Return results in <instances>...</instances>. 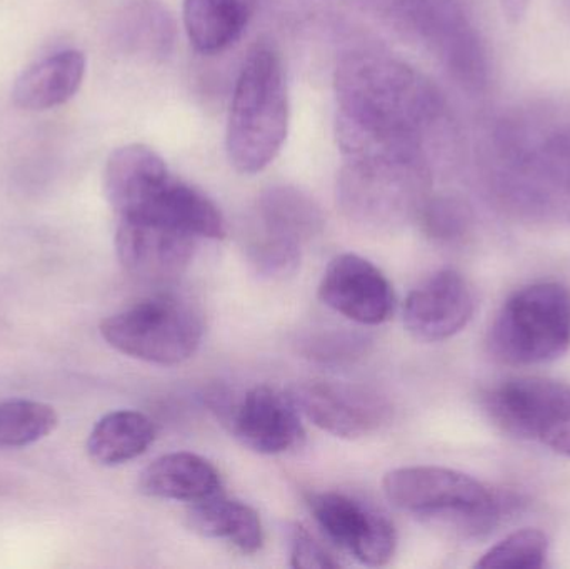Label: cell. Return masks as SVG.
Wrapping results in <instances>:
<instances>
[{
  "label": "cell",
  "mask_w": 570,
  "mask_h": 569,
  "mask_svg": "<svg viewBox=\"0 0 570 569\" xmlns=\"http://www.w3.org/2000/svg\"><path fill=\"white\" fill-rule=\"evenodd\" d=\"M156 440V426L139 411H114L97 421L87 453L102 467H117L142 457Z\"/></svg>",
  "instance_id": "obj_23"
},
{
  "label": "cell",
  "mask_w": 570,
  "mask_h": 569,
  "mask_svg": "<svg viewBox=\"0 0 570 569\" xmlns=\"http://www.w3.org/2000/svg\"><path fill=\"white\" fill-rule=\"evenodd\" d=\"M419 36L469 92H484L489 59L484 42L458 0H405Z\"/></svg>",
  "instance_id": "obj_9"
},
{
  "label": "cell",
  "mask_w": 570,
  "mask_h": 569,
  "mask_svg": "<svg viewBox=\"0 0 570 569\" xmlns=\"http://www.w3.org/2000/svg\"><path fill=\"white\" fill-rule=\"evenodd\" d=\"M291 567L305 569H332L341 567L337 560L301 524L288 531Z\"/></svg>",
  "instance_id": "obj_28"
},
{
  "label": "cell",
  "mask_w": 570,
  "mask_h": 569,
  "mask_svg": "<svg viewBox=\"0 0 570 569\" xmlns=\"http://www.w3.org/2000/svg\"><path fill=\"white\" fill-rule=\"evenodd\" d=\"M308 510L324 537L365 567H384L394 558L397 533L392 521L361 498L322 491L307 498Z\"/></svg>",
  "instance_id": "obj_10"
},
{
  "label": "cell",
  "mask_w": 570,
  "mask_h": 569,
  "mask_svg": "<svg viewBox=\"0 0 570 569\" xmlns=\"http://www.w3.org/2000/svg\"><path fill=\"white\" fill-rule=\"evenodd\" d=\"M475 313V294L458 271L444 269L419 284L404 304V326L415 340L441 343L461 333Z\"/></svg>",
  "instance_id": "obj_15"
},
{
  "label": "cell",
  "mask_w": 570,
  "mask_h": 569,
  "mask_svg": "<svg viewBox=\"0 0 570 569\" xmlns=\"http://www.w3.org/2000/svg\"><path fill=\"white\" fill-rule=\"evenodd\" d=\"M498 363L528 367L552 363L570 350V291L559 283H535L515 291L488 334Z\"/></svg>",
  "instance_id": "obj_6"
},
{
  "label": "cell",
  "mask_w": 570,
  "mask_h": 569,
  "mask_svg": "<svg viewBox=\"0 0 570 569\" xmlns=\"http://www.w3.org/2000/svg\"><path fill=\"white\" fill-rule=\"evenodd\" d=\"M230 433L249 450L267 457L287 453L304 440L301 413L291 394L271 386H254L236 400L217 403Z\"/></svg>",
  "instance_id": "obj_13"
},
{
  "label": "cell",
  "mask_w": 570,
  "mask_h": 569,
  "mask_svg": "<svg viewBox=\"0 0 570 569\" xmlns=\"http://www.w3.org/2000/svg\"><path fill=\"white\" fill-rule=\"evenodd\" d=\"M532 0H501L502 13L511 26H519L528 16Z\"/></svg>",
  "instance_id": "obj_29"
},
{
  "label": "cell",
  "mask_w": 570,
  "mask_h": 569,
  "mask_svg": "<svg viewBox=\"0 0 570 569\" xmlns=\"http://www.w3.org/2000/svg\"><path fill=\"white\" fill-rule=\"evenodd\" d=\"M120 219L164 224L196 239H223L226 236V220L216 204L196 187L174 176L136 213Z\"/></svg>",
  "instance_id": "obj_17"
},
{
  "label": "cell",
  "mask_w": 570,
  "mask_h": 569,
  "mask_svg": "<svg viewBox=\"0 0 570 569\" xmlns=\"http://www.w3.org/2000/svg\"><path fill=\"white\" fill-rule=\"evenodd\" d=\"M257 0H184V27L197 52L213 56L240 39Z\"/></svg>",
  "instance_id": "obj_22"
},
{
  "label": "cell",
  "mask_w": 570,
  "mask_h": 569,
  "mask_svg": "<svg viewBox=\"0 0 570 569\" xmlns=\"http://www.w3.org/2000/svg\"><path fill=\"white\" fill-rule=\"evenodd\" d=\"M549 553V540L541 530L524 528L499 541L482 555L475 568L542 569Z\"/></svg>",
  "instance_id": "obj_26"
},
{
  "label": "cell",
  "mask_w": 570,
  "mask_h": 569,
  "mask_svg": "<svg viewBox=\"0 0 570 569\" xmlns=\"http://www.w3.org/2000/svg\"><path fill=\"white\" fill-rule=\"evenodd\" d=\"M288 130V94L283 59L257 43L237 77L227 120L226 149L240 174L261 173L283 149Z\"/></svg>",
  "instance_id": "obj_3"
},
{
  "label": "cell",
  "mask_w": 570,
  "mask_h": 569,
  "mask_svg": "<svg viewBox=\"0 0 570 569\" xmlns=\"http://www.w3.org/2000/svg\"><path fill=\"white\" fill-rule=\"evenodd\" d=\"M321 213L308 197L294 189H271L257 207V229L250 239L254 266L264 276L292 273L301 246L321 229Z\"/></svg>",
  "instance_id": "obj_11"
},
{
  "label": "cell",
  "mask_w": 570,
  "mask_h": 569,
  "mask_svg": "<svg viewBox=\"0 0 570 569\" xmlns=\"http://www.w3.org/2000/svg\"><path fill=\"white\" fill-rule=\"evenodd\" d=\"M334 86L344 156L429 159V140L448 127V107L434 84L392 57L352 53L338 63Z\"/></svg>",
  "instance_id": "obj_1"
},
{
  "label": "cell",
  "mask_w": 570,
  "mask_h": 569,
  "mask_svg": "<svg viewBox=\"0 0 570 569\" xmlns=\"http://www.w3.org/2000/svg\"><path fill=\"white\" fill-rule=\"evenodd\" d=\"M86 67V56L76 49L59 50L37 60L17 77L13 104L23 110L63 106L82 86Z\"/></svg>",
  "instance_id": "obj_19"
},
{
  "label": "cell",
  "mask_w": 570,
  "mask_h": 569,
  "mask_svg": "<svg viewBox=\"0 0 570 569\" xmlns=\"http://www.w3.org/2000/svg\"><path fill=\"white\" fill-rule=\"evenodd\" d=\"M431 180V164L424 157L345 156L337 180L338 206L358 226L395 229L417 217Z\"/></svg>",
  "instance_id": "obj_5"
},
{
  "label": "cell",
  "mask_w": 570,
  "mask_h": 569,
  "mask_svg": "<svg viewBox=\"0 0 570 569\" xmlns=\"http://www.w3.org/2000/svg\"><path fill=\"white\" fill-rule=\"evenodd\" d=\"M318 300L362 326L384 324L395 307L387 277L357 254H341L331 261L318 284Z\"/></svg>",
  "instance_id": "obj_14"
},
{
  "label": "cell",
  "mask_w": 570,
  "mask_h": 569,
  "mask_svg": "<svg viewBox=\"0 0 570 569\" xmlns=\"http://www.w3.org/2000/svg\"><path fill=\"white\" fill-rule=\"evenodd\" d=\"M139 491L157 500L199 503L223 493L219 471L193 453H170L157 458L139 477Z\"/></svg>",
  "instance_id": "obj_20"
},
{
  "label": "cell",
  "mask_w": 570,
  "mask_h": 569,
  "mask_svg": "<svg viewBox=\"0 0 570 569\" xmlns=\"http://www.w3.org/2000/svg\"><path fill=\"white\" fill-rule=\"evenodd\" d=\"M298 413L335 438L357 440L381 430L391 420V404L358 384L314 380L292 387Z\"/></svg>",
  "instance_id": "obj_12"
},
{
  "label": "cell",
  "mask_w": 570,
  "mask_h": 569,
  "mask_svg": "<svg viewBox=\"0 0 570 569\" xmlns=\"http://www.w3.org/2000/svg\"><path fill=\"white\" fill-rule=\"evenodd\" d=\"M196 237L164 224L119 219L116 249L127 273L142 281L164 283L186 271L194 256Z\"/></svg>",
  "instance_id": "obj_16"
},
{
  "label": "cell",
  "mask_w": 570,
  "mask_h": 569,
  "mask_svg": "<svg viewBox=\"0 0 570 569\" xmlns=\"http://www.w3.org/2000/svg\"><path fill=\"white\" fill-rule=\"evenodd\" d=\"M187 521L200 537L226 541L244 555H256L264 545L263 521L257 511L224 493L190 504Z\"/></svg>",
  "instance_id": "obj_21"
},
{
  "label": "cell",
  "mask_w": 570,
  "mask_h": 569,
  "mask_svg": "<svg viewBox=\"0 0 570 569\" xmlns=\"http://www.w3.org/2000/svg\"><path fill=\"white\" fill-rule=\"evenodd\" d=\"M169 177V169L156 150L144 144H129L114 150L107 159L104 190L117 217H126L139 209Z\"/></svg>",
  "instance_id": "obj_18"
},
{
  "label": "cell",
  "mask_w": 570,
  "mask_h": 569,
  "mask_svg": "<svg viewBox=\"0 0 570 569\" xmlns=\"http://www.w3.org/2000/svg\"><path fill=\"white\" fill-rule=\"evenodd\" d=\"M417 219L429 237L448 244L465 239L474 227V213L458 196L428 197Z\"/></svg>",
  "instance_id": "obj_27"
},
{
  "label": "cell",
  "mask_w": 570,
  "mask_h": 569,
  "mask_svg": "<svg viewBox=\"0 0 570 569\" xmlns=\"http://www.w3.org/2000/svg\"><path fill=\"white\" fill-rule=\"evenodd\" d=\"M485 413L499 430L534 441L570 460V384L549 377L502 381L484 396Z\"/></svg>",
  "instance_id": "obj_8"
},
{
  "label": "cell",
  "mask_w": 570,
  "mask_h": 569,
  "mask_svg": "<svg viewBox=\"0 0 570 569\" xmlns=\"http://www.w3.org/2000/svg\"><path fill=\"white\" fill-rule=\"evenodd\" d=\"M100 334L110 347L126 356L176 366L199 350L203 321L189 304L157 297L107 317L100 323Z\"/></svg>",
  "instance_id": "obj_7"
},
{
  "label": "cell",
  "mask_w": 570,
  "mask_h": 569,
  "mask_svg": "<svg viewBox=\"0 0 570 569\" xmlns=\"http://www.w3.org/2000/svg\"><path fill=\"white\" fill-rule=\"evenodd\" d=\"M114 40L126 52L163 56L173 40V23L159 3L132 0L117 13Z\"/></svg>",
  "instance_id": "obj_24"
},
{
  "label": "cell",
  "mask_w": 570,
  "mask_h": 569,
  "mask_svg": "<svg viewBox=\"0 0 570 569\" xmlns=\"http://www.w3.org/2000/svg\"><path fill=\"white\" fill-rule=\"evenodd\" d=\"M59 416L49 404L30 400L0 403V450L26 448L56 431Z\"/></svg>",
  "instance_id": "obj_25"
},
{
  "label": "cell",
  "mask_w": 570,
  "mask_h": 569,
  "mask_svg": "<svg viewBox=\"0 0 570 569\" xmlns=\"http://www.w3.org/2000/svg\"><path fill=\"white\" fill-rule=\"evenodd\" d=\"M489 186L508 213L570 223V106L531 102L502 114L488 143Z\"/></svg>",
  "instance_id": "obj_2"
},
{
  "label": "cell",
  "mask_w": 570,
  "mask_h": 569,
  "mask_svg": "<svg viewBox=\"0 0 570 569\" xmlns=\"http://www.w3.org/2000/svg\"><path fill=\"white\" fill-rule=\"evenodd\" d=\"M397 510L459 540H481L502 518V501L484 483L441 467L399 468L384 478Z\"/></svg>",
  "instance_id": "obj_4"
}]
</instances>
